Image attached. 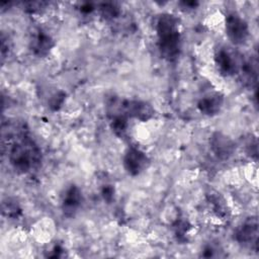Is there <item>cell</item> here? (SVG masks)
I'll return each instance as SVG.
<instances>
[{"label": "cell", "instance_id": "obj_21", "mask_svg": "<svg viewBox=\"0 0 259 259\" xmlns=\"http://www.w3.org/2000/svg\"><path fill=\"white\" fill-rule=\"evenodd\" d=\"M63 248L60 246V245H56L53 250H52V253L49 254V257H53V258H58V257H61V254L63 253Z\"/></svg>", "mask_w": 259, "mask_h": 259}, {"label": "cell", "instance_id": "obj_10", "mask_svg": "<svg viewBox=\"0 0 259 259\" xmlns=\"http://www.w3.org/2000/svg\"><path fill=\"white\" fill-rule=\"evenodd\" d=\"M82 192L76 185H70L62 196V209L68 217L76 213L82 203Z\"/></svg>", "mask_w": 259, "mask_h": 259}, {"label": "cell", "instance_id": "obj_18", "mask_svg": "<svg viewBox=\"0 0 259 259\" xmlns=\"http://www.w3.org/2000/svg\"><path fill=\"white\" fill-rule=\"evenodd\" d=\"M65 96L66 94L63 91H58L55 94H53L49 100V107L52 110H58L62 106L65 100Z\"/></svg>", "mask_w": 259, "mask_h": 259}, {"label": "cell", "instance_id": "obj_22", "mask_svg": "<svg viewBox=\"0 0 259 259\" xmlns=\"http://www.w3.org/2000/svg\"><path fill=\"white\" fill-rule=\"evenodd\" d=\"M94 9H95V8H94V6H93L92 3H84V4L81 6V8H80L81 12L86 13V14L91 13Z\"/></svg>", "mask_w": 259, "mask_h": 259}, {"label": "cell", "instance_id": "obj_9", "mask_svg": "<svg viewBox=\"0 0 259 259\" xmlns=\"http://www.w3.org/2000/svg\"><path fill=\"white\" fill-rule=\"evenodd\" d=\"M214 63L219 72L224 76H233L239 72L240 64L226 49H220L214 54Z\"/></svg>", "mask_w": 259, "mask_h": 259}, {"label": "cell", "instance_id": "obj_6", "mask_svg": "<svg viewBox=\"0 0 259 259\" xmlns=\"http://www.w3.org/2000/svg\"><path fill=\"white\" fill-rule=\"evenodd\" d=\"M150 160L145 152L136 147L128 148L123 156V167L132 176L140 175L148 168Z\"/></svg>", "mask_w": 259, "mask_h": 259}, {"label": "cell", "instance_id": "obj_24", "mask_svg": "<svg viewBox=\"0 0 259 259\" xmlns=\"http://www.w3.org/2000/svg\"><path fill=\"white\" fill-rule=\"evenodd\" d=\"M180 4L183 5V7H187V9H193L198 6V2L196 1H183Z\"/></svg>", "mask_w": 259, "mask_h": 259}, {"label": "cell", "instance_id": "obj_2", "mask_svg": "<svg viewBox=\"0 0 259 259\" xmlns=\"http://www.w3.org/2000/svg\"><path fill=\"white\" fill-rule=\"evenodd\" d=\"M8 158L15 172L26 174L39 164L40 150L30 138L23 135L10 147Z\"/></svg>", "mask_w": 259, "mask_h": 259}, {"label": "cell", "instance_id": "obj_8", "mask_svg": "<svg viewBox=\"0 0 259 259\" xmlns=\"http://www.w3.org/2000/svg\"><path fill=\"white\" fill-rule=\"evenodd\" d=\"M55 47L54 38L45 30L37 29L31 36L29 48L32 54L38 58L47 57Z\"/></svg>", "mask_w": 259, "mask_h": 259}, {"label": "cell", "instance_id": "obj_20", "mask_svg": "<svg viewBox=\"0 0 259 259\" xmlns=\"http://www.w3.org/2000/svg\"><path fill=\"white\" fill-rule=\"evenodd\" d=\"M247 153H248L251 157L257 158L258 151H257V142H256V140L251 141V142H249V143L247 144Z\"/></svg>", "mask_w": 259, "mask_h": 259}, {"label": "cell", "instance_id": "obj_7", "mask_svg": "<svg viewBox=\"0 0 259 259\" xmlns=\"http://www.w3.org/2000/svg\"><path fill=\"white\" fill-rule=\"evenodd\" d=\"M209 147L213 155L222 161L229 160L236 151L235 142L221 132H215L210 136Z\"/></svg>", "mask_w": 259, "mask_h": 259}, {"label": "cell", "instance_id": "obj_4", "mask_svg": "<svg viewBox=\"0 0 259 259\" xmlns=\"http://www.w3.org/2000/svg\"><path fill=\"white\" fill-rule=\"evenodd\" d=\"M234 239L240 245L251 250H258V220L256 217L248 218L235 231Z\"/></svg>", "mask_w": 259, "mask_h": 259}, {"label": "cell", "instance_id": "obj_23", "mask_svg": "<svg viewBox=\"0 0 259 259\" xmlns=\"http://www.w3.org/2000/svg\"><path fill=\"white\" fill-rule=\"evenodd\" d=\"M213 251H214V249H213L211 246L207 245V246H205L204 249H203L202 256H203V257H212V256H213Z\"/></svg>", "mask_w": 259, "mask_h": 259}, {"label": "cell", "instance_id": "obj_15", "mask_svg": "<svg viewBox=\"0 0 259 259\" xmlns=\"http://www.w3.org/2000/svg\"><path fill=\"white\" fill-rule=\"evenodd\" d=\"M99 11L102 17L105 19H114L120 15V8L115 3L104 2L99 5Z\"/></svg>", "mask_w": 259, "mask_h": 259}, {"label": "cell", "instance_id": "obj_12", "mask_svg": "<svg viewBox=\"0 0 259 259\" xmlns=\"http://www.w3.org/2000/svg\"><path fill=\"white\" fill-rule=\"evenodd\" d=\"M206 198L209 205L211 206L212 211L215 213L218 218L225 220L226 218L229 217V208L227 202L219 192L211 190L206 194Z\"/></svg>", "mask_w": 259, "mask_h": 259}, {"label": "cell", "instance_id": "obj_11", "mask_svg": "<svg viewBox=\"0 0 259 259\" xmlns=\"http://www.w3.org/2000/svg\"><path fill=\"white\" fill-rule=\"evenodd\" d=\"M224 101V96L221 93H209L198 100L197 108L202 114L207 116H213L222 110Z\"/></svg>", "mask_w": 259, "mask_h": 259}, {"label": "cell", "instance_id": "obj_3", "mask_svg": "<svg viewBox=\"0 0 259 259\" xmlns=\"http://www.w3.org/2000/svg\"><path fill=\"white\" fill-rule=\"evenodd\" d=\"M226 33L232 44L236 46L244 45L250 34L247 21L237 12H231L226 16Z\"/></svg>", "mask_w": 259, "mask_h": 259}, {"label": "cell", "instance_id": "obj_14", "mask_svg": "<svg viewBox=\"0 0 259 259\" xmlns=\"http://www.w3.org/2000/svg\"><path fill=\"white\" fill-rule=\"evenodd\" d=\"M110 128L116 137L123 139L127 134L128 117L123 113L112 114L110 120Z\"/></svg>", "mask_w": 259, "mask_h": 259}, {"label": "cell", "instance_id": "obj_13", "mask_svg": "<svg viewBox=\"0 0 259 259\" xmlns=\"http://www.w3.org/2000/svg\"><path fill=\"white\" fill-rule=\"evenodd\" d=\"M239 71H241L242 79L249 86H255L257 83V62L253 59H248L240 63Z\"/></svg>", "mask_w": 259, "mask_h": 259}, {"label": "cell", "instance_id": "obj_1", "mask_svg": "<svg viewBox=\"0 0 259 259\" xmlns=\"http://www.w3.org/2000/svg\"><path fill=\"white\" fill-rule=\"evenodd\" d=\"M156 31L161 56L169 62L175 61L181 49V34L177 17L171 13H162L157 19Z\"/></svg>", "mask_w": 259, "mask_h": 259}, {"label": "cell", "instance_id": "obj_19", "mask_svg": "<svg viewBox=\"0 0 259 259\" xmlns=\"http://www.w3.org/2000/svg\"><path fill=\"white\" fill-rule=\"evenodd\" d=\"M101 195L107 203H110L114 197V188L112 185H104L101 189Z\"/></svg>", "mask_w": 259, "mask_h": 259}, {"label": "cell", "instance_id": "obj_16", "mask_svg": "<svg viewBox=\"0 0 259 259\" xmlns=\"http://www.w3.org/2000/svg\"><path fill=\"white\" fill-rule=\"evenodd\" d=\"M172 229L174 231V234H175L177 240L185 241L186 240L185 235L188 233V231L190 229V225L187 220H184L183 218H179L173 223Z\"/></svg>", "mask_w": 259, "mask_h": 259}, {"label": "cell", "instance_id": "obj_17", "mask_svg": "<svg viewBox=\"0 0 259 259\" xmlns=\"http://www.w3.org/2000/svg\"><path fill=\"white\" fill-rule=\"evenodd\" d=\"M2 211H3V214L11 219H17L21 214V208L19 204L16 201L11 199H7V201H3Z\"/></svg>", "mask_w": 259, "mask_h": 259}, {"label": "cell", "instance_id": "obj_5", "mask_svg": "<svg viewBox=\"0 0 259 259\" xmlns=\"http://www.w3.org/2000/svg\"><path fill=\"white\" fill-rule=\"evenodd\" d=\"M117 104V112L115 113H123L127 117H134L141 121H148L155 114L153 106L147 101L122 100L118 101Z\"/></svg>", "mask_w": 259, "mask_h": 259}]
</instances>
